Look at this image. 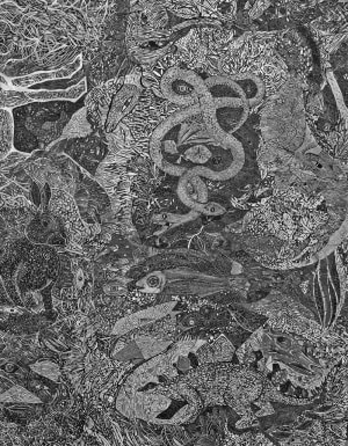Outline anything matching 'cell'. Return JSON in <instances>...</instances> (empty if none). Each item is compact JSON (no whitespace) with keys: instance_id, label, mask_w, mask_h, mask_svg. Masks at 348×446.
Masks as SVG:
<instances>
[{"instance_id":"25","label":"cell","mask_w":348,"mask_h":446,"mask_svg":"<svg viewBox=\"0 0 348 446\" xmlns=\"http://www.w3.org/2000/svg\"><path fill=\"white\" fill-rule=\"evenodd\" d=\"M163 445H192L193 439L183 424H164L159 434Z\"/></svg>"},{"instance_id":"22","label":"cell","mask_w":348,"mask_h":446,"mask_svg":"<svg viewBox=\"0 0 348 446\" xmlns=\"http://www.w3.org/2000/svg\"><path fill=\"white\" fill-rule=\"evenodd\" d=\"M15 123L11 110L0 108V160L6 158L13 151Z\"/></svg>"},{"instance_id":"20","label":"cell","mask_w":348,"mask_h":446,"mask_svg":"<svg viewBox=\"0 0 348 446\" xmlns=\"http://www.w3.org/2000/svg\"><path fill=\"white\" fill-rule=\"evenodd\" d=\"M94 131V128L88 121L86 108L83 105L81 108L78 109L77 112L71 117L70 121L67 122L60 141H70V139L88 137Z\"/></svg>"},{"instance_id":"34","label":"cell","mask_w":348,"mask_h":446,"mask_svg":"<svg viewBox=\"0 0 348 446\" xmlns=\"http://www.w3.org/2000/svg\"><path fill=\"white\" fill-rule=\"evenodd\" d=\"M81 6H83V1H76L74 5V8H76V10H78V11H79V10H81Z\"/></svg>"},{"instance_id":"11","label":"cell","mask_w":348,"mask_h":446,"mask_svg":"<svg viewBox=\"0 0 348 446\" xmlns=\"http://www.w3.org/2000/svg\"><path fill=\"white\" fill-rule=\"evenodd\" d=\"M179 300H169L167 302H163L158 305H150L147 307H142L138 312L129 314V316L121 318L117 320L112 328L110 335L120 336L131 330L148 326L150 323H155L163 316H167L176 309V304Z\"/></svg>"},{"instance_id":"21","label":"cell","mask_w":348,"mask_h":446,"mask_svg":"<svg viewBox=\"0 0 348 446\" xmlns=\"http://www.w3.org/2000/svg\"><path fill=\"white\" fill-rule=\"evenodd\" d=\"M226 309L231 314L232 320L238 326L250 333H254L258 328L264 326L268 320L266 316L258 314V313L244 307L240 302H233L231 305L226 306Z\"/></svg>"},{"instance_id":"3","label":"cell","mask_w":348,"mask_h":446,"mask_svg":"<svg viewBox=\"0 0 348 446\" xmlns=\"http://www.w3.org/2000/svg\"><path fill=\"white\" fill-rule=\"evenodd\" d=\"M34 101L11 110L15 123L13 148L32 155L60 141L67 122L84 105V101Z\"/></svg>"},{"instance_id":"7","label":"cell","mask_w":348,"mask_h":446,"mask_svg":"<svg viewBox=\"0 0 348 446\" xmlns=\"http://www.w3.org/2000/svg\"><path fill=\"white\" fill-rule=\"evenodd\" d=\"M46 151L49 152L50 155L63 153L67 155L83 171L94 178L99 165L107 155L108 145L106 141L105 130L100 129L88 137L55 141Z\"/></svg>"},{"instance_id":"26","label":"cell","mask_w":348,"mask_h":446,"mask_svg":"<svg viewBox=\"0 0 348 446\" xmlns=\"http://www.w3.org/2000/svg\"><path fill=\"white\" fill-rule=\"evenodd\" d=\"M136 332V329H135ZM135 343L138 345L140 352H141L143 359H152L155 356L166 352L169 348V345H172L171 342L160 341L157 338L149 336L147 334H140L138 335L136 332V338H135Z\"/></svg>"},{"instance_id":"4","label":"cell","mask_w":348,"mask_h":446,"mask_svg":"<svg viewBox=\"0 0 348 446\" xmlns=\"http://www.w3.org/2000/svg\"><path fill=\"white\" fill-rule=\"evenodd\" d=\"M210 93L211 123L218 139L233 136L250 117V107L240 85L226 76H214L204 79Z\"/></svg>"},{"instance_id":"18","label":"cell","mask_w":348,"mask_h":446,"mask_svg":"<svg viewBox=\"0 0 348 446\" xmlns=\"http://www.w3.org/2000/svg\"><path fill=\"white\" fill-rule=\"evenodd\" d=\"M138 8L144 17V28L150 32L169 28V13L159 1H138Z\"/></svg>"},{"instance_id":"15","label":"cell","mask_w":348,"mask_h":446,"mask_svg":"<svg viewBox=\"0 0 348 446\" xmlns=\"http://www.w3.org/2000/svg\"><path fill=\"white\" fill-rule=\"evenodd\" d=\"M83 67V60L81 56L77 57V60L70 65L60 69L57 71H48V72H38V74H31L27 77L15 78L10 79V84L12 87L19 88V89H27L32 87L34 85L41 84L44 81L57 80V79H69L72 77L76 72L81 70Z\"/></svg>"},{"instance_id":"28","label":"cell","mask_w":348,"mask_h":446,"mask_svg":"<svg viewBox=\"0 0 348 446\" xmlns=\"http://www.w3.org/2000/svg\"><path fill=\"white\" fill-rule=\"evenodd\" d=\"M85 78H86V74H85L84 69L81 67V70L76 72L69 79L44 81L41 84L34 85L32 87L27 88V89L28 91H63V89L74 87L76 85L79 84L81 80H84Z\"/></svg>"},{"instance_id":"31","label":"cell","mask_w":348,"mask_h":446,"mask_svg":"<svg viewBox=\"0 0 348 446\" xmlns=\"http://www.w3.org/2000/svg\"><path fill=\"white\" fill-rule=\"evenodd\" d=\"M0 401H13V402H31V404H39L40 399L33 395L28 391L24 390L22 387H15L8 390L6 393L0 395Z\"/></svg>"},{"instance_id":"6","label":"cell","mask_w":348,"mask_h":446,"mask_svg":"<svg viewBox=\"0 0 348 446\" xmlns=\"http://www.w3.org/2000/svg\"><path fill=\"white\" fill-rule=\"evenodd\" d=\"M160 91L163 98L181 109L211 100L204 78L183 67H173L166 71L160 80Z\"/></svg>"},{"instance_id":"27","label":"cell","mask_w":348,"mask_h":446,"mask_svg":"<svg viewBox=\"0 0 348 446\" xmlns=\"http://www.w3.org/2000/svg\"><path fill=\"white\" fill-rule=\"evenodd\" d=\"M31 102L33 101L25 89H17L0 85V108L13 110L22 105H28Z\"/></svg>"},{"instance_id":"12","label":"cell","mask_w":348,"mask_h":446,"mask_svg":"<svg viewBox=\"0 0 348 446\" xmlns=\"http://www.w3.org/2000/svg\"><path fill=\"white\" fill-rule=\"evenodd\" d=\"M271 329L278 330L282 333L299 335L302 338L313 342L323 343L325 329L315 319H310L303 316H283L278 319H268L266 321Z\"/></svg>"},{"instance_id":"8","label":"cell","mask_w":348,"mask_h":446,"mask_svg":"<svg viewBox=\"0 0 348 446\" xmlns=\"http://www.w3.org/2000/svg\"><path fill=\"white\" fill-rule=\"evenodd\" d=\"M141 78V67L134 65L131 74L124 78V86L116 92V94L113 98L105 124L106 134L112 132L121 123V121L133 113V110L136 108L143 91Z\"/></svg>"},{"instance_id":"14","label":"cell","mask_w":348,"mask_h":446,"mask_svg":"<svg viewBox=\"0 0 348 446\" xmlns=\"http://www.w3.org/2000/svg\"><path fill=\"white\" fill-rule=\"evenodd\" d=\"M231 80L240 85L243 89L244 94L247 96V103L250 107V115L252 114L260 113L261 107L264 105L265 100V85L263 83L259 74H235V76H226Z\"/></svg>"},{"instance_id":"9","label":"cell","mask_w":348,"mask_h":446,"mask_svg":"<svg viewBox=\"0 0 348 446\" xmlns=\"http://www.w3.org/2000/svg\"><path fill=\"white\" fill-rule=\"evenodd\" d=\"M240 304L258 314L266 316L267 319L303 316L316 320L311 309L303 305L302 302H299V299L278 288L272 289L264 298L258 302H240Z\"/></svg>"},{"instance_id":"13","label":"cell","mask_w":348,"mask_h":446,"mask_svg":"<svg viewBox=\"0 0 348 446\" xmlns=\"http://www.w3.org/2000/svg\"><path fill=\"white\" fill-rule=\"evenodd\" d=\"M236 354V348L229 341L224 334L219 335L211 342L201 345L195 352L197 366L208 363L232 362Z\"/></svg>"},{"instance_id":"16","label":"cell","mask_w":348,"mask_h":446,"mask_svg":"<svg viewBox=\"0 0 348 446\" xmlns=\"http://www.w3.org/2000/svg\"><path fill=\"white\" fill-rule=\"evenodd\" d=\"M173 67H181V62L176 53L166 55L160 58L151 69L142 71V86L151 91L157 98H164L160 91V80L166 71Z\"/></svg>"},{"instance_id":"2","label":"cell","mask_w":348,"mask_h":446,"mask_svg":"<svg viewBox=\"0 0 348 446\" xmlns=\"http://www.w3.org/2000/svg\"><path fill=\"white\" fill-rule=\"evenodd\" d=\"M183 355L174 345L136 366L121 384L115 409L128 418L156 424H188L204 411L193 387L180 379Z\"/></svg>"},{"instance_id":"17","label":"cell","mask_w":348,"mask_h":446,"mask_svg":"<svg viewBox=\"0 0 348 446\" xmlns=\"http://www.w3.org/2000/svg\"><path fill=\"white\" fill-rule=\"evenodd\" d=\"M29 98L34 101H71L77 102L88 93L86 78L74 87L63 91H28L25 89Z\"/></svg>"},{"instance_id":"10","label":"cell","mask_w":348,"mask_h":446,"mask_svg":"<svg viewBox=\"0 0 348 446\" xmlns=\"http://www.w3.org/2000/svg\"><path fill=\"white\" fill-rule=\"evenodd\" d=\"M124 78H115L95 86L84 96V107L88 112V121L95 130H105L106 121L108 117L109 108L113 98L124 84Z\"/></svg>"},{"instance_id":"30","label":"cell","mask_w":348,"mask_h":446,"mask_svg":"<svg viewBox=\"0 0 348 446\" xmlns=\"http://www.w3.org/2000/svg\"><path fill=\"white\" fill-rule=\"evenodd\" d=\"M325 79H326L327 85L330 87L331 93H332V96H333L334 102L337 105L338 110H339V114H340L341 119L347 122V105H346V101L344 100V93L340 89V86L337 83V79L334 77L333 71L331 69H327L325 71Z\"/></svg>"},{"instance_id":"19","label":"cell","mask_w":348,"mask_h":446,"mask_svg":"<svg viewBox=\"0 0 348 446\" xmlns=\"http://www.w3.org/2000/svg\"><path fill=\"white\" fill-rule=\"evenodd\" d=\"M83 49L79 46H63L60 49L55 50L39 60V65L42 72L48 71H57L74 63L78 56H81Z\"/></svg>"},{"instance_id":"24","label":"cell","mask_w":348,"mask_h":446,"mask_svg":"<svg viewBox=\"0 0 348 446\" xmlns=\"http://www.w3.org/2000/svg\"><path fill=\"white\" fill-rule=\"evenodd\" d=\"M163 8L172 15L174 18L187 22V20H193V19L201 18L200 11L194 4V1L188 0H179V1H173V0H164L159 1Z\"/></svg>"},{"instance_id":"5","label":"cell","mask_w":348,"mask_h":446,"mask_svg":"<svg viewBox=\"0 0 348 446\" xmlns=\"http://www.w3.org/2000/svg\"><path fill=\"white\" fill-rule=\"evenodd\" d=\"M267 377L254 366L232 363L223 399L240 416H254V402L264 393Z\"/></svg>"},{"instance_id":"32","label":"cell","mask_w":348,"mask_h":446,"mask_svg":"<svg viewBox=\"0 0 348 446\" xmlns=\"http://www.w3.org/2000/svg\"><path fill=\"white\" fill-rule=\"evenodd\" d=\"M251 334L252 333L243 329L242 327L238 326V325L232 320L231 325L229 326L228 329L225 330L224 335L229 341L231 342L232 345L237 349L240 348V345H243L244 342L250 338Z\"/></svg>"},{"instance_id":"1","label":"cell","mask_w":348,"mask_h":446,"mask_svg":"<svg viewBox=\"0 0 348 446\" xmlns=\"http://www.w3.org/2000/svg\"><path fill=\"white\" fill-rule=\"evenodd\" d=\"M247 152L235 136L219 141L204 124L200 105L163 121L150 138V157L160 171L180 179L200 176L226 181L243 169Z\"/></svg>"},{"instance_id":"33","label":"cell","mask_w":348,"mask_h":446,"mask_svg":"<svg viewBox=\"0 0 348 446\" xmlns=\"http://www.w3.org/2000/svg\"><path fill=\"white\" fill-rule=\"evenodd\" d=\"M32 369L43 376L48 377L53 381H60V371L56 364L53 362H39L32 366Z\"/></svg>"},{"instance_id":"23","label":"cell","mask_w":348,"mask_h":446,"mask_svg":"<svg viewBox=\"0 0 348 446\" xmlns=\"http://www.w3.org/2000/svg\"><path fill=\"white\" fill-rule=\"evenodd\" d=\"M38 72H42V70L40 67L38 57L34 53L33 56L25 58V60H10L5 65L1 74L4 77L8 78V80H10V79H15V78L27 77L31 74H38Z\"/></svg>"},{"instance_id":"29","label":"cell","mask_w":348,"mask_h":446,"mask_svg":"<svg viewBox=\"0 0 348 446\" xmlns=\"http://www.w3.org/2000/svg\"><path fill=\"white\" fill-rule=\"evenodd\" d=\"M346 239H347V217L345 218L340 226L331 234L323 248L320 252H317V260H322L324 257H326L327 255L333 253L334 250L339 247V245Z\"/></svg>"}]
</instances>
